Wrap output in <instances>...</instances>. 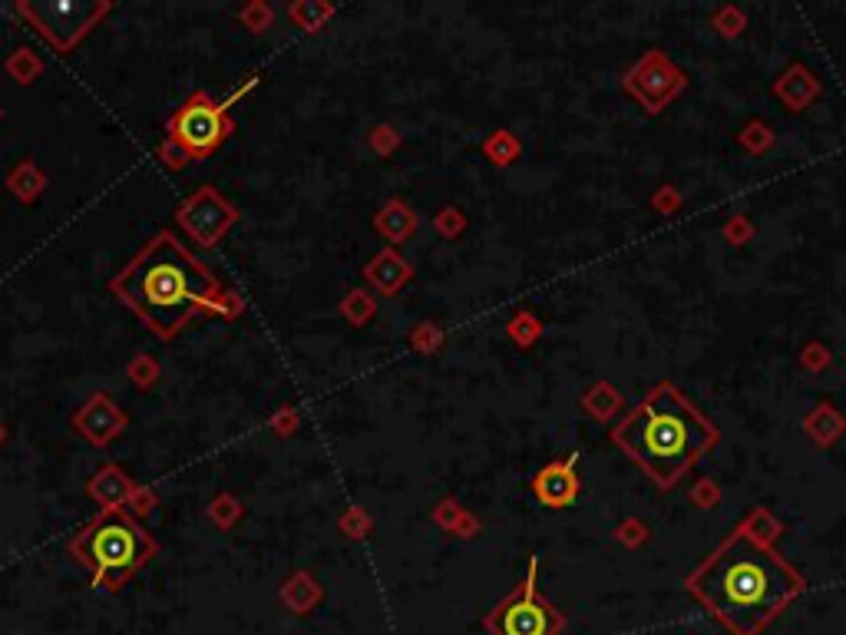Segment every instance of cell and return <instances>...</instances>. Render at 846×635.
I'll list each match as a JSON object with an SVG mask.
<instances>
[{"label":"cell","mask_w":846,"mask_h":635,"mask_svg":"<svg viewBox=\"0 0 846 635\" xmlns=\"http://www.w3.org/2000/svg\"><path fill=\"white\" fill-rule=\"evenodd\" d=\"M685 586L731 635H761L807 583L764 536L737 526Z\"/></svg>","instance_id":"1"},{"label":"cell","mask_w":846,"mask_h":635,"mask_svg":"<svg viewBox=\"0 0 846 635\" xmlns=\"http://www.w3.org/2000/svg\"><path fill=\"white\" fill-rule=\"evenodd\" d=\"M113 292L162 338H172L199 311L225 308L219 278L169 232H159L113 278Z\"/></svg>","instance_id":"2"},{"label":"cell","mask_w":846,"mask_h":635,"mask_svg":"<svg viewBox=\"0 0 846 635\" xmlns=\"http://www.w3.org/2000/svg\"><path fill=\"white\" fill-rule=\"evenodd\" d=\"M721 434L675 384H658L615 427V444L658 487H675Z\"/></svg>","instance_id":"3"},{"label":"cell","mask_w":846,"mask_h":635,"mask_svg":"<svg viewBox=\"0 0 846 635\" xmlns=\"http://www.w3.org/2000/svg\"><path fill=\"white\" fill-rule=\"evenodd\" d=\"M70 550L93 573V586L119 589L156 553V540L129 513H106L86 526Z\"/></svg>","instance_id":"4"},{"label":"cell","mask_w":846,"mask_h":635,"mask_svg":"<svg viewBox=\"0 0 846 635\" xmlns=\"http://www.w3.org/2000/svg\"><path fill=\"white\" fill-rule=\"evenodd\" d=\"M252 86H255V77L248 80L242 90H235L225 103L209 100V93H195V96H189L186 106H182V110L172 116V123H169L172 143H179L189 156H209L212 149L232 133L229 106L242 100L245 90H252Z\"/></svg>","instance_id":"5"},{"label":"cell","mask_w":846,"mask_h":635,"mask_svg":"<svg viewBox=\"0 0 846 635\" xmlns=\"http://www.w3.org/2000/svg\"><path fill=\"white\" fill-rule=\"evenodd\" d=\"M536 569L539 563H529V576L519 583L516 593H509L490 616H486V629L490 635H559L566 619L552 606L549 599L539 596L536 589Z\"/></svg>","instance_id":"6"},{"label":"cell","mask_w":846,"mask_h":635,"mask_svg":"<svg viewBox=\"0 0 846 635\" xmlns=\"http://www.w3.org/2000/svg\"><path fill=\"white\" fill-rule=\"evenodd\" d=\"M235 219H238V212L232 202H225L219 192L209 186L195 192V196L182 202V209H179L182 229H186L199 245H215L232 229Z\"/></svg>","instance_id":"7"},{"label":"cell","mask_w":846,"mask_h":635,"mask_svg":"<svg viewBox=\"0 0 846 635\" xmlns=\"http://www.w3.org/2000/svg\"><path fill=\"white\" fill-rule=\"evenodd\" d=\"M579 454H572L569 460H556V464L542 467L533 480V493L542 507L549 510H562V507H572V503L579 500Z\"/></svg>","instance_id":"8"},{"label":"cell","mask_w":846,"mask_h":635,"mask_svg":"<svg viewBox=\"0 0 846 635\" xmlns=\"http://www.w3.org/2000/svg\"><path fill=\"white\" fill-rule=\"evenodd\" d=\"M73 427H77L86 440H93V444H106V440H110L113 434L123 430V414H119L116 407L106 401V394H96L93 401L77 414Z\"/></svg>","instance_id":"9"},{"label":"cell","mask_w":846,"mask_h":635,"mask_svg":"<svg viewBox=\"0 0 846 635\" xmlns=\"http://www.w3.org/2000/svg\"><path fill=\"white\" fill-rule=\"evenodd\" d=\"M90 497L100 503L103 510L113 513L123 507V503H129V497H133V483H129V477L119 467H103L90 483Z\"/></svg>","instance_id":"10"},{"label":"cell","mask_w":846,"mask_h":635,"mask_svg":"<svg viewBox=\"0 0 846 635\" xmlns=\"http://www.w3.org/2000/svg\"><path fill=\"white\" fill-rule=\"evenodd\" d=\"M367 278H371L377 288H384L387 295H394V288L407 278V265H404V258H400V255L384 252V255L374 258L371 268H367Z\"/></svg>","instance_id":"11"},{"label":"cell","mask_w":846,"mask_h":635,"mask_svg":"<svg viewBox=\"0 0 846 635\" xmlns=\"http://www.w3.org/2000/svg\"><path fill=\"white\" fill-rule=\"evenodd\" d=\"M377 229H381L390 242H404L410 239V232L417 229V219H414V212L404 209L400 202H390L381 219H377Z\"/></svg>","instance_id":"12"},{"label":"cell","mask_w":846,"mask_h":635,"mask_svg":"<svg viewBox=\"0 0 846 635\" xmlns=\"http://www.w3.org/2000/svg\"><path fill=\"white\" fill-rule=\"evenodd\" d=\"M331 14H334V7H328V4H295V7H291V17H295V24L305 27V30H318Z\"/></svg>","instance_id":"13"}]
</instances>
